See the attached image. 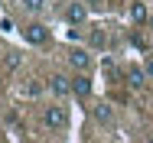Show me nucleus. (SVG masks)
<instances>
[{
    "label": "nucleus",
    "mask_w": 153,
    "mask_h": 143,
    "mask_svg": "<svg viewBox=\"0 0 153 143\" xmlns=\"http://www.w3.org/2000/svg\"><path fill=\"white\" fill-rule=\"evenodd\" d=\"M42 124H46L49 130H65V127H68V111L59 107V104H49V107L42 111Z\"/></svg>",
    "instance_id": "obj_1"
},
{
    "label": "nucleus",
    "mask_w": 153,
    "mask_h": 143,
    "mask_svg": "<svg viewBox=\"0 0 153 143\" xmlns=\"http://www.w3.org/2000/svg\"><path fill=\"white\" fill-rule=\"evenodd\" d=\"M23 39L33 42V46H42V42L49 39V26H42V23H30V26L23 29Z\"/></svg>",
    "instance_id": "obj_2"
},
{
    "label": "nucleus",
    "mask_w": 153,
    "mask_h": 143,
    "mask_svg": "<svg viewBox=\"0 0 153 143\" xmlns=\"http://www.w3.org/2000/svg\"><path fill=\"white\" fill-rule=\"evenodd\" d=\"M46 88H49V94L65 98V94H72V78H65V75H52V78L46 82Z\"/></svg>",
    "instance_id": "obj_3"
},
{
    "label": "nucleus",
    "mask_w": 153,
    "mask_h": 143,
    "mask_svg": "<svg viewBox=\"0 0 153 143\" xmlns=\"http://www.w3.org/2000/svg\"><path fill=\"white\" fill-rule=\"evenodd\" d=\"M88 10H91L88 3H68V7H65V20H68L72 26H78V23L88 20Z\"/></svg>",
    "instance_id": "obj_4"
},
{
    "label": "nucleus",
    "mask_w": 153,
    "mask_h": 143,
    "mask_svg": "<svg viewBox=\"0 0 153 143\" xmlns=\"http://www.w3.org/2000/svg\"><path fill=\"white\" fill-rule=\"evenodd\" d=\"M147 78H150V75H147V68H140V65H127V85H130V88H137V91H140V88L147 85Z\"/></svg>",
    "instance_id": "obj_5"
},
{
    "label": "nucleus",
    "mask_w": 153,
    "mask_h": 143,
    "mask_svg": "<svg viewBox=\"0 0 153 143\" xmlns=\"http://www.w3.org/2000/svg\"><path fill=\"white\" fill-rule=\"evenodd\" d=\"M68 65H72L75 72H88V68H91V56H88L85 49H72V56H68Z\"/></svg>",
    "instance_id": "obj_6"
},
{
    "label": "nucleus",
    "mask_w": 153,
    "mask_h": 143,
    "mask_svg": "<svg viewBox=\"0 0 153 143\" xmlns=\"http://www.w3.org/2000/svg\"><path fill=\"white\" fill-rule=\"evenodd\" d=\"M72 94H78V98H88V94H91V78H88L85 72H78V75L72 78Z\"/></svg>",
    "instance_id": "obj_7"
},
{
    "label": "nucleus",
    "mask_w": 153,
    "mask_h": 143,
    "mask_svg": "<svg viewBox=\"0 0 153 143\" xmlns=\"http://www.w3.org/2000/svg\"><path fill=\"white\" fill-rule=\"evenodd\" d=\"M20 7H23L26 13H42V10L49 7V0H20Z\"/></svg>",
    "instance_id": "obj_8"
},
{
    "label": "nucleus",
    "mask_w": 153,
    "mask_h": 143,
    "mask_svg": "<svg viewBox=\"0 0 153 143\" xmlns=\"http://www.w3.org/2000/svg\"><path fill=\"white\" fill-rule=\"evenodd\" d=\"M91 114H94V120H98V124H111V120H114V114H111V107H108V104H98Z\"/></svg>",
    "instance_id": "obj_9"
},
{
    "label": "nucleus",
    "mask_w": 153,
    "mask_h": 143,
    "mask_svg": "<svg viewBox=\"0 0 153 143\" xmlns=\"http://www.w3.org/2000/svg\"><path fill=\"white\" fill-rule=\"evenodd\" d=\"M130 16H134V23H143V20H147V7H143V3H134V7H130Z\"/></svg>",
    "instance_id": "obj_10"
},
{
    "label": "nucleus",
    "mask_w": 153,
    "mask_h": 143,
    "mask_svg": "<svg viewBox=\"0 0 153 143\" xmlns=\"http://www.w3.org/2000/svg\"><path fill=\"white\" fill-rule=\"evenodd\" d=\"M91 46H94V49H104V46H108V36H104L101 29H94V33H91Z\"/></svg>",
    "instance_id": "obj_11"
},
{
    "label": "nucleus",
    "mask_w": 153,
    "mask_h": 143,
    "mask_svg": "<svg viewBox=\"0 0 153 143\" xmlns=\"http://www.w3.org/2000/svg\"><path fill=\"white\" fill-rule=\"evenodd\" d=\"M85 3H88L91 10H101V7H104V0H85Z\"/></svg>",
    "instance_id": "obj_12"
},
{
    "label": "nucleus",
    "mask_w": 153,
    "mask_h": 143,
    "mask_svg": "<svg viewBox=\"0 0 153 143\" xmlns=\"http://www.w3.org/2000/svg\"><path fill=\"white\" fill-rule=\"evenodd\" d=\"M143 68H147V75H150V78H153V56L147 59V62H143Z\"/></svg>",
    "instance_id": "obj_13"
},
{
    "label": "nucleus",
    "mask_w": 153,
    "mask_h": 143,
    "mask_svg": "<svg viewBox=\"0 0 153 143\" xmlns=\"http://www.w3.org/2000/svg\"><path fill=\"white\" fill-rule=\"evenodd\" d=\"M150 23H153V16H150Z\"/></svg>",
    "instance_id": "obj_14"
}]
</instances>
